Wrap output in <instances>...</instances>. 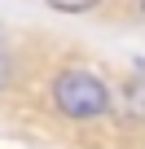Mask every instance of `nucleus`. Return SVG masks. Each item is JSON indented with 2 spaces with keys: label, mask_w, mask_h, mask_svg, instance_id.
I'll return each mask as SVG.
<instances>
[{
  "label": "nucleus",
  "mask_w": 145,
  "mask_h": 149,
  "mask_svg": "<svg viewBox=\"0 0 145 149\" xmlns=\"http://www.w3.org/2000/svg\"><path fill=\"white\" fill-rule=\"evenodd\" d=\"M53 105L66 118H101L110 110V88L97 79L92 70L75 66V70H62L53 79Z\"/></svg>",
  "instance_id": "f257e3e1"
},
{
  "label": "nucleus",
  "mask_w": 145,
  "mask_h": 149,
  "mask_svg": "<svg viewBox=\"0 0 145 149\" xmlns=\"http://www.w3.org/2000/svg\"><path fill=\"white\" fill-rule=\"evenodd\" d=\"M48 9H57V13H88V9H97V0H48Z\"/></svg>",
  "instance_id": "f03ea898"
},
{
  "label": "nucleus",
  "mask_w": 145,
  "mask_h": 149,
  "mask_svg": "<svg viewBox=\"0 0 145 149\" xmlns=\"http://www.w3.org/2000/svg\"><path fill=\"white\" fill-rule=\"evenodd\" d=\"M127 13H132V18H141V22H145V0H127Z\"/></svg>",
  "instance_id": "7ed1b4c3"
}]
</instances>
